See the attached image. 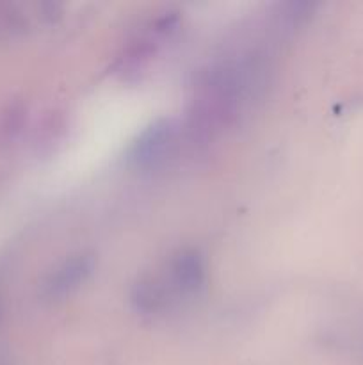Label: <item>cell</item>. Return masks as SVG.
<instances>
[{
  "instance_id": "obj_2",
  "label": "cell",
  "mask_w": 363,
  "mask_h": 365,
  "mask_svg": "<svg viewBox=\"0 0 363 365\" xmlns=\"http://www.w3.org/2000/svg\"><path fill=\"white\" fill-rule=\"evenodd\" d=\"M205 260L196 250H184L169 264L171 291L194 294L205 285Z\"/></svg>"
},
{
  "instance_id": "obj_1",
  "label": "cell",
  "mask_w": 363,
  "mask_h": 365,
  "mask_svg": "<svg viewBox=\"0 0 363 365\" xmlns=\"http://www.w3.org/2000/svg\"><path fill=\"white\" fill-rule=\"evenodd\" d=\"M177 143V132L169 121H160L146 128L134 146V160L139 166H155L171 155Z\"/></svg>"
},
{
  "instance_id": "obj_3",
  "label": "cell",
  "mask_w": 363,
  "mask_h": 365,
  "mask_svg": "<svg viewBox=\"0 0 363 365\" xmlns=\"http://www.w3.org/2000/svg\"><path fill=\"white\" fill-rule=\"evenodd\" d=\"M93 269V259L88 255L71 257L70 260L60 264L45 284V292L48 298H63L70 294L73 289L84 284Z\"/></svg>"
}]
</instances>
